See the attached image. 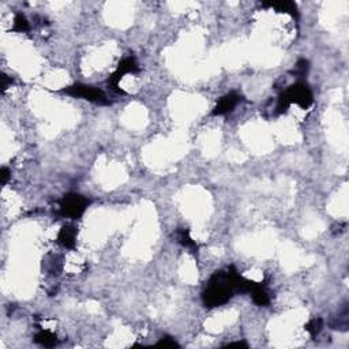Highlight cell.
Segmentation results:
<instances>
[{"mask_svg":"<svg viewBox=\"0 0 349 349\" xmlns=\"http://www.w3.org/2000/svg\"><path fill=\"white\" fill-rule=\"evenodd\" d=\"M240 280L242 276L235 266L214 273L202 294V302L205 306L214 308L229 302L232 296L238 292Z\"/></svg>","mask_w":349,"mask_h":349,"instance_id":"obj_1","label":"cell"},{"mask_svg":"<svg viewBox=\"0 0 349 349\" xmlns=\"http://www.w3.org/2000/svg\"><path fill=\"white\" fill-rule=\"evenodd\" d=\"M89 203L90 202L88 198H85L81 194L71 192V194L64 195L63 199L60 200L59 213L63 217L77 220V218H81L83 216Z\"/></svg>","mask_w":349,"mask_h":349,"instance_id":"obj_2","label":"cell"},{"mask_svg":"<svg viewBox=\"0 0 349 349\" xmlns=\"http://www.w3.org/2000/svg\"><path fill=\"white\" fill-rule=\"evenodd\" d=\"M63 93H66L67 96H71L74 98H82V100H86V101L94 102V104H98V105H109L111 104L107 94L104 93L101 89H97V88H93V86L89 85H83V83H75V85L68 86L63 90Z\"/></svg>","mask_w":349,"mask_h":349,"instance_id":"obj_3","label":"cell"},{"mask_svg":"<svg viewBox=\"0 0 349 349\" xmlns=\"http://www.w3.org/2000/svg\"><path fill=\"white\" fill-rule=\"evenodd\" d=\"M282 96L286 98V101L289 102L290 105L296 104L302 109H308L314 102V96H312L310 86L303 81L296 82L289 88H286Z\"/></svg>","mask_w":349,"mask_h":349,"instance_id":"obj_4","label":"cell"},{"mask_svg":"<svg viewBox=\"0 0 349 349\" xmlns=\"http://www.w3.org/2000/svg\"><path fill=\"white\" fill-rule=\"evenodd\" d=\"M138 71H139V66H138V62H136L135 57H134V56L124 57V59L119 63L115 73L108 78V86H109V89L118 94H126L124 93V90H122L119 88L120 79H122L126 74H136Z\"/></svg>","mask_w":349,"mask_h":349,"instance_id":"obj_5","label":"cell"},{"mask_svg":"<svg viewBox=\"0 0 349 349\" xmlns=\"http://www.w3.org/2000/svg\"><path fill=\"white\" fill-rule=\"evenodd\" d=\"M242 101V96L238 94L236 92H230V93L225 94L224 97H221L216 104V107L213 108L214 116H224L226 113H229L238 107L239 102Z\"/></svg>","mask_w":349,"mask_h":349,"instance_id":"obj_6","label":"cell"},{"mask_svg":"<svg viewBox=\"0 0 349 349\" xmlns=\"http://www.w3.org/2000/svg\"><path fill=\"white\" fill-rule=\"evenodd\" d=\"M75 240H77V228L71 224H66L62 226L57 235V243L64 248H74L75 246Z\"/></svg>","mask_w":349,"mask_h":349,"instance_id":"obj_7","label":"cell"},{"mask_svg":"<svg viewBox=\"0 0 349 349\" xmlns=\"http://www.w3.org/2000/svg\"><path fill=\"white\" fill-rule=\"evenodd\" d=\"M264 7H270V9H274L278 13L289 14L290 17L298 18V6L295 2H290V0H281V2H269V3H264Z\"/></svg>","mask_w":349,"mask_h":349,"instance_id":"obj_8","label":"cell"},{"mask_svg":"<svg viewBox=\"0 0 349 349\" xmlns=\"http://www.w3.org/2000/svg\"><path fill=\"white\" fill-rule=\"evenodd\" d=\"M248 294H251L252 300H254V303H255L256 306H260V307L268 306L269 303H270L269 292L266 290V288H265L262 284L254 282V285H252L251 290H250Z\"/></svg>","mask_w":349,"mask_h":349,"instance_id":"obj_9","label":"cell"},{"mask_svg":"<svg viewBox=\"0 0 349 349\" xmlns=\"http://www.w3.org/2000/svg\"><path fill=\"white\" fill-rule=\"evenodd\" d=\"M34 340H36L37 344L43 345V346H47V348L55 346V345H57V342H59L57 337H56L52 332H49V330H40V332L36 334V337H34Z\"/></svg>","mask_w":349,"mask_h":349,"instance_id":"obj_10","label":"cell"},{"mask_svg":"<svg viewBox=\"0 0 349 349\" xmlns=\"http://www.w3.org/2000/svg\"><path fill=\"white\" fill-rule=\"evenodd\" d=\"M176 236H178V242H179L183 247L191 250L192 252H198V244L191 239L188 229H179L178 230V234H176Z\"/></svg>","mask_w":349,"mask_h":349,"instance_id":"obj_11","label":"cell"},{"mask_svg":"<svg viewBox=\"0 0 349 349\" xmlns=\"http://www.w3.org/2000/svg\"><path fill=\"white\" fill-rule=\"evenodd\" d=\"M304 329L310 333L311 337H316L324 329V319L322 318H312L308 324H306Z\"/></svg>","mask_w":349,"mask_h":349,"instance_id":"obj_12","label":"cell"},{"mask_svg":"<svg viewBox=\"0 0 349 349\" xmlns=\"http://www.w3.org/2000/svg\"><path fill=\"white\" fill-rule=\"evenodd\" d=\"M30 29L29 21L26 19V17L23 14H17L15 18H14V25L13 30L14 32H19V33H25Z\"/></svg>","mask_w":349,"mask_h":349,"instance_id":"obj_13","label":"cell"},{"mask_svg":"<svg viewBox=\"0 0 349 349\" xmlns=\"http://www.w3.org/2000/svg\"><path fill=\"white\" fill-rule=\"evenodd\" d=\"M308 70H310V63H308V60L300 59L298 63H296V66H295L292 74L296 75L298 78H303L306 77L307 73H308Z\"/></svg>","mask_w":349,"mask_h":349,"instance_id":"obj_14","label":"cell"},{"mask_svg":"<svg viewBox=\"0 0 349 349\" xmlns=\"http://www.w3.org/2000/svg\"><path fill=\"white\" fill-rule=\"evenodd\" d=\"M157 346H164V348H174V346H179V344L174 341V338L169 336L162 337L161 340L157 342Z\"/></svg>","mask_w":349,"mask_h":349,"instance_id":"obj_15","label":"cell"},{"mask_svg":"<svg viewBox=\"0 0 349 349\" xmlns=\"http://www.w3.org/2000/svg\"><path fill=\"white\" fill-rule=\"evenodd\" d=\"M10 178H11V170H10L9 168L3 166L2 170H0V180H2V184L7 183Z\"/></svg>","mask_w":349,"mask_h":349,"instance_id":"obj_16","label":"cell"},{"mask_svg":"<svg viewBox=\"0 0 349 349\" xmlns=\"http://www.w3.org/2000/svg\"><path fill=\"white\" fill-rule=\"evenodd\" d=\"M11 83V79H10L6 74H2V90L3 92H6L7 90V88H9V85Z\"/></svg>","mask_w":349,"mask_h":349,"instance_id":"obj_17","label":"cell"},{"mask_svg":"<svg viewBox=\"0 0 349 349\" xmlns=\"http://www.w3.org/2000/svg\"><path fill=\"white\" fill-rule=\"evenodd\" d=\"M226 346H244V348H247V344L244 341H238V342H230Z\"/></svg>","mask_w":349,"mask_h":349,"instance_id":"obj_18","label":"cell"}]
</instances>
